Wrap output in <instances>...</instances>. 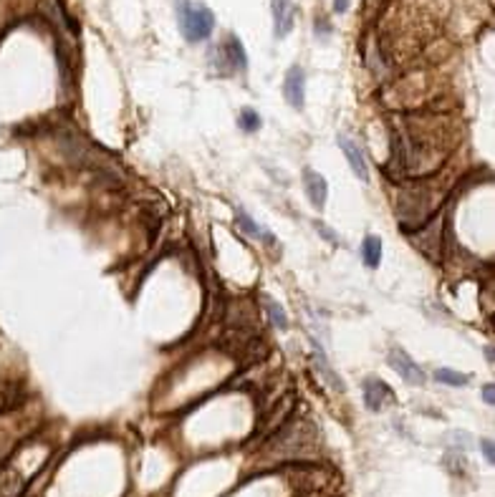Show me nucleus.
Instances as JSON below:
<instances>
[{"label": "nucleus", "instance_id": "obj_1", "mask_svg": "<svg viewBox=\"0 0 495 497\" xmlns=\"http://www.w3.org/2000/svg\"><path fill=\"white\" fill-rule=\"evenodd\" d=\"M177 21L179 30L190 43L205 41L213 35L215 16L208 6L202 3H190V0H177Z\"/></svg>", "mask_w": 495, "mask_h": 497}, {"label": "nucleus", "instance_id": "obj_2", "mask_svg": "<svg viewBox=\"0 0 495 497\" xmlns=\"http://www.w3.org/2000/svg\"><path fill=\"white\" fill-rule=\"evenodd\" d=\"M386 359H389L391 369L397 371V374L402 376L407 384H412V387H422V384H425V379H427L425 371L420 369V364H417V361L412 359V356H409L404 348L394 346L389 351V356H386Z\"/></svg>", "mask_w": 495, "mask_h": 497}, {"label": "nucleus", "instance_id": "obj_3", "mask_svg": "<svg viewBox=\"0 0 495 497\" xmlns=\"http://www.w3.org/2000/svg\"><path fill=\"white\" fill-rule=\"evenodd\" d=\"M283 96L294 109H304L306 104V74L299 64L291 66L286 74V81H283Z\"/></svg>", "mask_w": 495, "mask_h": 497}, {"label": "nucleus", "instance_id": "obj_4", "mask_svg": "<svg viewBox=\"0 0 495 497\" xmlns=\"http://www.w3.org/2000/svg\"><path fill=\"white\" fill-rule=\"evenodd\" d=\"M336 144L341 147L344 156L349 159V164H352V172L357 174L362 182H367L369 169H367V159H364V152H362V147H359V142H354V139L346 137V134H339V137H336Z\"/></svg>", "mask_w": 495, "mask_h": 497}, {"label": "nucleus", "instance_id": "obj_5", "mask_svg": "<svg viewBox=\"0 0 495 497\" xmlns=\"http://www.w3.org/2000/svg\"><path fill=\"white\" fill-rule=\"evenodd\" d=\"M273 28L276 38H286L296 25V3L294 0H273Z\"/></svg>", "mask_w": 495, "mask_h": 497}, {"label": "nucleus", "instance_id": "obj_6", "mask_svg": "<svg viewBox=\"0 0 495 497\" xmlns=\"http://www.w3.org/2000/svg\"><path fill=\"white\" fill-rule=\"evenodd\" d=\"M391 401H394V394L382 379H367L364 382V404H367V409L382 411Z\"/></svg>", "mask_w": 495, "mask_h": 497}, {"label": "nucleus", "instance_id": "obj_7", "mask_svg": "<svg viewBox=\"0 0 495 497\" xmlns=\"http://www.w3.org/2000/svg\"><path fill=\"white\" fill-rule=\"evenodd\" d=\"M304 187H306V195H308V200H311L313 207L323 210V205H326V197H328L326 180H323L318 172H313V169L306 167L304 169Z\"/></svg>", "mask_w": 495, "mask_h": 497}, {"label": "nucleus", "instance_id": "obj_8", "mask_svg": "<svg viewBox=\"0 0 495 497\" xmlns=\"http://www.w3.org/2000/svg\"><path fill=\"white\" fill-rule=\"evenodd\" d=\"M311 356H313V364H316V371L321 374V379L328 384V387L334 389V392H339V394H344L346 392V384L341 382V376L334 371V366L328 364V359H326V353H323V348L318 346V343H313V348H311Z\"/></svg>", "mask_w": 495, "mask_h": 497}, {"label": "nucleus", "instance_id": "obj_9", "mask_svg": "<svg viewBox=\"0 0 495 497\" xmlns=\"http://www.w3.org/2000/svg\"><path fill=\"white\" fill-rule=\"evenodd\" d=\"M223 51H225V56H228V64H230V69L243 71L248 66L245 48H243V43H240V38H238V35H233V33L228 35V41H225Z\"/></svg>", "mask_w": 495, "mask_h": 497}, {"label": "nucleus", "instance_id": "obj_10", "mask_svg": "<svg viewBox=\"0 0 495 497\" xmlns=\"http://www.w3.org/2000/svg\"><path fill=\"white\" fill-rule=\"evenodd\" d=\"M362 261H364V265L367 268H379V263H382V240L379 237H374V235H367L364 237V243H362Z\"/></svg>", "mask_w": 495, "mask_h": 497}, {"label": "nucleus", "instance_id": "obj_11", "mask_svg": "<svg viewBox=\"0 0 495 497\" xmlns=\"http://www.w3.org/2000/svg\"><path fill=\"white\" fill-rule=\"evenodd\" d=\"M235 220H238V225H240V230L245 232L248 237H260V240H273L268 232L263 230V227L258 225V222L250 217V215L245 212V210H238L235 212Z\"/></svg>", "mask_w": 495, "mask_h": 497}, {"label": "nucleus", "instance_id": "obj_12", "mask_svg": "<svg viewBox=\"0 0 495 497\" xmlns=\"http://www.w3.org/2000/svg\"><path fill=\"white\" fill-rule=\"evenodd\" d=\"M435 379H438L440 384H447V387H465V384L470 382L465 374L452 371V369H438L435 371Z\"/></svg>", "mask_w": 495, "mask_h": 497}, {"label": "nucleus", "instance_id": "obj_13", "mask_svg": "<svg viewBox=\"0 0 495 497\" xmlns=\"http://www.w3.org/2000/svg\"><path fill=\"white\" fill-rule=\"evenodd\" d=\"M265 308H268V316H271V324L276 326L278 331H286L288 329V316H286V311H283L281 306H278L276 301H265Z\"/></svg>", "mask_w": 495, "mask_h": 497}, {"label": "nucleus", "instance_id": "obj_14", "mask_svg": "<svg viewBox=\"0 0 495 497\" xmlns=\"http://www.w3.org/2000/svg\"><path fill=\"white\" fill-rule=\"evenodd\" d=\"M238 124H240V129H245L248 134H253L260 129V116L255 109H243L240 116H238Z\"/></svg>", "mask_w": 495, "mask_h": 497}, {"label": "nucleus", "instance_id": "obj_15", "mask_svg": "<svg viewBox=\"0 0 495 497\" xmlns=\"http://www.w3.org/2000/svg\"><path fill=\"white\" fill-rule=\"evenodd\" d=\"M480 447H483V457L488 459L490 464L495 462V447H493V442L490 440H480Z\"/></svg>", "mask_w": 495, "mask_h": 497}, {"label": "nucleus", "instance_id": "obj_16", "mask_svg": "<svg viewBox=\"0 0 495 497\" xmlns=\"http://www.w3.org/2000/svg\"><path fill=\"white\" fill-rule=\"evenodd\" d=\"M493 392H495V389H493V384H488V387L483 389V401H485V404H488V406H493V401H495Z\"/></svg>", "mask_w": 495, "mask_h": 497}, {"label": "nucleus", "instance_id": "obj_17", "mask_svg": "<svg viewBox=\"0 0 495 497\" xmlns=\"http://www.w3.org/2000/svg\"><path fill=\"white\" fill-rule=\"evenodd\" d=\"M334 11L336 13H346V11H349V0H334Z\"/></svg>", "mask_w": 495, "mask_h": 497}]
</instances>
